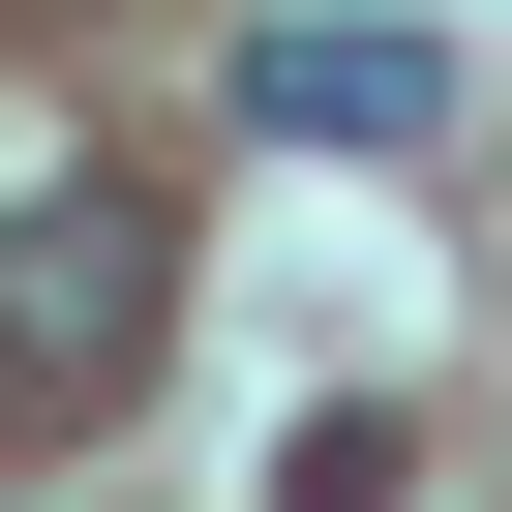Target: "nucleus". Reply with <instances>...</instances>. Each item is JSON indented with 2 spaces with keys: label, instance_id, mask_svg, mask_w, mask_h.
<instances>
[{
  "label": "nucleus",
  "instance_id": "obj_1",
  "mask_svg": "<svg viewBox=\"0 0 512 512\" xmlns=\"http://www.w3.org/2000/svg\"><path fill=\"white\" fill-rule=\"evenodd\" d=\"M151 272H181V241L91 181V211H0V392H121L151 362Z\"/></svg>",
  "mask_w": 512,
  "mask_h": 512
},
{
  "label": "nucleus",
  "instance_id": "obj_2",
  "mask_svg": "<svg viewBox=\"0 0 512 512\" xmlns=\"http://www.w3.org/2000/svg\"><path fill=\"white\" fill-rule=\"evenodd\" d=\"M241 91H272L302 151H422V121H452V61H422V31H272Z\"/></svg>",
  "mask_w": 512,
  "mask_h": 512
}]
</instances>
